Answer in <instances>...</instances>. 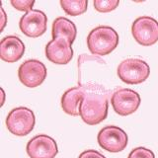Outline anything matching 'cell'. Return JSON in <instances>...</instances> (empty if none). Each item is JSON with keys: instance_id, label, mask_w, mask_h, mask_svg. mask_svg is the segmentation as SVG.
Returning <instances> with one entry per match:
<instances>
[{"instance_id": "obj_18", "label": "cell", "mask_w": 158, "mask_h": 158, "mask_svg": "<svg viewBox=\"0 0 158 158\" xmlns=\"http://www.w3.org/2000/svg\"><path fill=\"white\" fill-rule=\"evenodd\" d=\"M10 3L19 11H25L27 13L33 10L32 8L35 4V1H33V0H11Z\"/></svg>"}, {"instance_id": "obj_13", "label": "cell", "mask_w": 158, "mask_h": 158, "mask_svg": "<svg viewBox=\"0 0 158 158\" xmlns=\"http://www.w3.org/2000/svg\"><path fill=\"white\" fill-rule=\"evenodd\" d=\"M84 95L83 87L76 86L68 89L61 97V108L67 115L80 116V106Z\"/></svg>"}, {"instance_id": "obj_7", "label": "cell", "mask_w": 158, "mask_h": 158, "mask_svg": "<svg viewBox=\"0 0 158 158\" xmlns=\"http://www.w3.org/2000/svg\"><path fill=\"white\" fill-rule=\"evenodd\" d=\"M98 143L109 152H121L127 146L128 137L126 131L116 126H107L99 131Z\"/></svg>"}, {"instance_id": "obj_6", "label": "cell", "mask_w": 158, "mask_h": 158, "mask_svg": "<svg viewBox=\"0 0 158 158\" xmlns=\"http://www.w3.org/2000/svg\"><path fill=\"white\" fill-rule=\"evenodd\" d=\"M140 102L139 94L128 88L117 89L111 98L114 111L120 116H128L133 114L139 107Z\"/></svg>"}, {"instance_id": "obj_17", "label": "cell", "mask_w": 158, "mask_h": 158, "mask_svg": "<svg viewBox=\"0 0 158 158\" xmlns=\"http://www.w3.org/2000/svg\"><path fill=\"white\" fill-rule=\"evenodd\" d=\"M127 158H155L152 150L145 147H136L132 149Z\"/></svg>"}, {"instance_id": "obj_14", "label": "cell", "mask_w": 158, "mask_h": 158, "mask_svg": "<svg viewBox=\"0 0 158 158\" xmlns=\"http://www.w3.org/2000/svg\"><path fill=\"white\" fill-rule=\"evenodd\" d=\"M77 29L71 20L65 17H58L53 21L52 28V39L64 38L73 44L76 38Z\"/></svg>"}, {"instance_id": "obj_3", "label": "cell", "mask_w": 158, "mask_h": 158, "mask_svg": "<svg viewBox=\"0 0 158 158\" xmlns=\"http://www.w3.org/2000/svg\"><path fill=\"white\" fill-rule=\"evenodd\" d=\"M118 76L127 84H139L149 77L150 67L140 58H127L118 66Z\"/></svg>"}, {"instance_id": "obj_1", "label": "cell", "mask_w": 158, "mask_h": 158, "mask_svg": "<svg viewBox=\"0 0 158 158\" xmlns=\"http://www.w3.org/2000/svg\"><path fill=\"white\" fill-rule=\"evenodd\" d=\"M82 87L84 95L80 106V117L89 126L98 125L108 116L109 91L94 83H87Z\"/></svg>"}, {"instance_id": "obj_19", "label": "cell", "mask_w": 158, "mask_h": 158, "mask_svg": "<svg viewBox=\"0 0 158 158\" xmlns=\"http://www.w3.org/2000/svg\"><path fill=\"white\" fill-rule=\"evenodd\" d=\"M78 158H106V157L97 150L89 149L83 151Z\"/></svg>"}, {"instance_id": "obj_20", "label": "cell", "mask_w": 158, "mask_h": 158, "mask_svg": "<svg viewBox=\"0 0 158 158\" xmlns=\"http://www.w3.org/2000/svg\"><path fill=\"white\" fill-rule=\"evenodd\" d=\"M1 13H2V17H3V23H2V27H1V31L4 29L5 27V25H6V14H5V11H4V9L1 7Z\"/></svg>"}, {"instance_id": "obj_8", "label": "cell", "mask_w": 158, "mask_h": 158, "mask_svg": "<svg viewBox=\"0 0 158 158\" xmlns=\"http://www.w3.org/2000/svg\"><path fill=\"white\" fill-rule=\"evenodd\" d=\"M18 77L22 84L29 88H36L47 77L46 65L37 59H28L20 65Z\"/></svg>"}, {"instance_id": "obj_9", "label": "cell", "mask_w": 158, "mask_h": 158, "mask_svg": "<svg viewBox=\"0 0 158 158\" xmlns=\"http://www.w3.org/2000/svg\"><path fill=\"white\" fill-rule=\"evenodd\" d=\"M48 17L41 10L33 9L24 14L19 22L20 30L30 38H38L47 31Z\"/></svg>"}, {"instance_id": "obj_4", "label": "cell", "mask_w": 158, "mask_h": 158, "mask_svg": "<svg viewBox=\"0 0 158 158\" xmlns=\"http://www.w3.org/2000/svg\"><path fill=\"white\" fill-rule=\"evenodd\" d=\"M36 118L32 110L18 107L10 111L6 118L8 131L17 136H25L34 130Z\"/></svg>"}, {"instance_id": "obj_10", "label": "cell", "mask_w": 158, "mask_h": 158, "mask_svg": "<svg viewBox=\"0 0 158 158\" xmlns=\"http://www.w3.org/2000/svg\"><path fill=\"white\" fill-rule=\"evenodd\" d=\"M27 153L30 158H54L58 153V148L52 137L39 135L29 140Z\"/></svg>"}, {"instance_id": "obj_16", "label": "cell", "mask_w": 158, "mask_h": 158, "mask_svg": "<svg viewBox=\"0 0 158 158\" xmlns=\"http://www.w3.org/2000/svg\"><path fill=\"white\" fill-rule=\"evenodd\" d=\"M93 4L97 11L107 13L115 10L118 6L120 1L118 0H95Z\"/></svg>"}, {"instance_id": "obj_12", "label": "cell", "mask_w": 158, "mask_h": 158, "mask_svg": "<svg viewBox=\"0 0 158 158\" xmlns=\"http://www.w3.org/2000/svg\"><path fill=\"white\" fill-rule=\"evenodd\" d=\"M25 53V44L16 36H7L0 43V57L6 62H16Z\"/></svg>"}, {"instance_id": "obj_11", "label": "cell", "mask_w": 158, "mask_h": 158, "mask_svg": "<svg viewBox=\"0 0 158 158\" xmlns=\"http://www.w3.org/2000/svg\"><path fill=\"white\" fill-rule=\"evenodd\" d=\"M46 56L56 64H67L73 57L72 44L64 38L52 39L46 46Z\"/></svg>"}, {"instance_id": "obj_15", "label": "cell", "mask_w": 158, "mask_h": 158, "mask_svg": "<svg viewBox=\"0 0 158 158\" xmlns=\"http://www.w3.org/2000/svg\"><path fill=\"white\" fill-rule=\"evenodd\" d=\"M60 5L66 14L71 16H78L87 10V0H61Z\"/></svg>"}, {"instance_id": "obj_2", "label": "cell", "mask_w": 158, "mask_h": 158, "mask_svg": "<svg viewBox=\"0 0 158 158\" xmlns=\"http://www.w3.org/2000/svg\"><path fill=\"white\" fill-rule=\"evenodd\" d=\"M120 38L115 29L109 26H99L93 29L87 37V47L92 54L107 56L115 49Z\"/></svg>"}, {"instance_id": "obj_5", "label": "cell", "mask_w": 158, "mask_h": 158, "mask_svg": "<svg viewBox=\"0 0 158 158\" xmlns=\"http://www.w3.org/2000/svg\"><path fill=\"white\" fill-rule=\"evenodd\" d=\"M131 34L141 46H152L158 41V21L150 16L138 17L132 23Z\"/></svg>"}]
</instances>
